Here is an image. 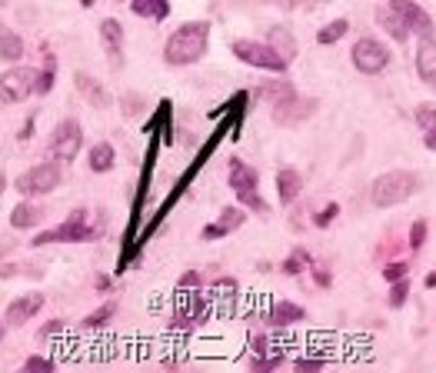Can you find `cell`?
Wrapping results in <instances>:
<instances>
[{
  "mask_svg": "<svg viewBox=\"0 0 436 373\" xmlns=\"http://www.w3.org/2000/svg\"><path fill=\"white\" fill-rule=\"evenodd\" d=\"M207 37H210V23L207 20H193V23H184L177 27L164 47V60L173 64V67H187V64H197L200 57L207 54Z\"/></svg>",
  "mask_w": 436,
  "mask_h": 373,
  "instance_id": "6da1fadb",
  "label": "cell"
},
{
  "mask_svg": "<svg viewBox=\"0 0 436 373\" xmlns=\"http://www.w3.org/2000/svg\"><path fill=\"white\" fill-rule=\"evenodd\" d=\"M97 233H100V227L90 224V210H87V207H77L60 227L37 233V237L30 240V247H47V243H87V240H97Z\"/></svg>",
  "mask_w": 436,
  "mask_h": 373,
  "instance_id": "7a4b0ae2",
  "label": "cell"
},
{
  "mask_svg": "<svg viewBox=\"0 0 436 373\" xmlns=\"http://www.w3.org/2000/svg\"><path fill=\"white\" fill-rule=\"evenodd\" d=\"M417 173H406V170H390L373 180V204L377 207H397L403 200H410L417 193Z\"/></svg>",
  "mask_w": 436,
  "mask_h": 373,
  "instance_id": "3957f363",
  "label": "cell"
},
{
  "mask_svg": "<svg viewBox=\"0 0 436 373\" xmlns=\"http://www.w3.org/2000/svg\"><path fill=\"white\" fill-rule=\"evenodd\" d=\"M60 186V160H43L37 164L34 170H27V173H20L17 177V190L20 193H27V197H43V193H50V190H57Z\"/></svg>",
  "mask_w": 436,
  "mask_h": 373,
  "instance_id": "277c9868",
  "label": "cell"
},
{
  "mask_svg": "<svg viewBox=\"0 0 436 373\" xmlns=\"http://www.w3.org/2000/svg\"><path fill=\"white\" fill-rule=\"evenodd\" d=\"M233 57L244 60V64H250V67H260V70H277V74H284L286 70V60L273 50V44L237 40V44H233Z\"/></svg>",
  "mask_w": 436,
  "mask_h": 373,
  "instance_id": "5b68a950",
  "label": "cell"
},
{
  "mask_svg": "<svg viewBox=\"0 0 436 373\" xmlns=\"http://www.w3.org/2000/svg\"><path fill=\"white\" fill-rule=\"evenodd\" d=\"M37 90V70L34 67H14L0 74V104H23Z\"/></svg>",
  "mask_w": 436,
  "mask_h": 373,
  "instance_id": "8992f818",
  "label": "cell"
},
{
  "mask_svg": "<svg viewBox=\"0 0 436 373\" xmlns=\"http://www.w3.org/2000/svg\"><path fill=\"white\" fill-rule=\"evenodd\" d=\"M230 186L240 197V204H247L250 210H257V213L266 210V204L260 200V193H257V170L247 167L244 160H230Z\"/></svg>",
  "mask_w": 436,
  "mask_h": 373,
  "instance_id": "52a82bcc",
  "label": "cell"
},
{
  "mask_svg": "<svg viewBox=\"0 0 436 373\" xmlns=\"http://www.w3.org/2000/svg\"><path fill=\"white\" fill-rule=\"evenodd\" d=\"M83 147V131H80V124H77L74 117H67V120H60L57 127H54V140H50V153L57 157L60 164L63 160H74L77 153Z\"/></svg>",
  "mask_w": 436,
  "mask_h": 373,
  "instance_id": "ba28073f",
  "label": "cell"
},
{
  "mask_svg": "<svg viewBox=\"0 0 436 373\" xmlns=\"http://www.w3.org/2000/svg\"><path fill=\"white\" fill-rule=\"evenodd\" d=\"M386 64H390V50H386L379 40L363 37V40L353 44V67H357L360 74L373 77V74H379Z\"/></svg>",
  "mask_w": 436,
  "mask_h": 373,
  "instance_id": "9c48e42d",
  "label": "cell"
},
{
  "mask_svg": "<svg viewBox=\"0 0 436 373\" xmlns=\"http://www.w3.org/2000/svg\"><path fill=\"white\" fill-rule=\"evenodd\" d=\"M390 10H393L413 34H419V37H433V20H430V14H426L419 3H413V0H390Z\"/></svg>",
  "mask_w": 436,
  "mask_h": 373,
  "instance_id": "30bf717a",
  "label": "cell"
},
{
  "mask_svg": "<svg viewBox=\"0 0 436 373\" xmlns=\"http://www.w3.org/2000/svg\"><path fill=\"white\" fill-rule=\"evenodd\" d=\"M43 307V294H23V297L7 303V323L10 327H23L27 320H34Z\"/></svg>",
  "mask_w": 436,
  "mask_h": 373,
  "instance_id": "8fae6325",
  "label": "cell"
},
{
  "mask_svg": "<svg viewBox=\"0 0 436 373\" xmlns=\"http://www.w3.org/2000/svg\"><path fill=\"white\" fill-rule=\"evenodd\" d=\"M417 74L423 84H430L436 90V40L423 37L417 47Z\"/></svg>",
  "mask_w": 436,
  "mask_h": 373,
  "instance_id": "7c38bea8",
  "label": "cell"
},
{
  "mask_svg": "<svg viewBox=\"0 0 436 373\" xmlns=\"http://www.w3.org/2000/svg\"><path fill=\"white\" fill-rule=\"evenodd\" d=\"M244 220H247V213H244V210H237V207H227V210H224V213H220V217H217L213 224L204 227V240H217V237H227V233H233V230L244 224Z\"/></svg>",
  "mask_w": 436,
  "mask_h": 373,
  "instance_id": "4fadbf2b",
  "label": "cell"
},
{
  "mask_svg": "<svg viewBox=\"0 0 436 373\" xmlns=\"http://www.w3.org/2000/svg\"><path fill=\"white\" fill-rule=\"evenodd\" d=\"M100 37H103V44H107V50H110V64L114 67H120L123 64V27H120V20L107 17L100 20Z\"/></svg>",
  "mask_w": 436,
  "mask_h": 373,
  "instance_id": "5bb4252c",
  "label": "cell"
},
{
  "mask_svg": "<svg viewBox=\"0 0 436 373\" xmlns=\"http://www.w3.org/2000/svg\"><path fill=\"white\" fill-rule=\"evenodd\" d=\"M300 190H304V177H300V170L284 167L280 173H277V193H280V204H293V200L300 197Z\"/></svg>",
  "mask_w": 436,
  "mask_h": 373,
  "instance_id": "9a60e30c",
  "label": "cell"
},
{
  "mask_svg": "<svg viewBox=\"0 0 436 373\" xmlns=\"http://www.w3.org/2000/svg\"><path fill=\"white\" fill-rule=\"evenodd\" d=\"M74 84H77V90L83 93L94 107H110V93L100 87V80H94L90 74H83V70H77L74 74Z\"/></svg>",
  "mask_w": 436,
  "mask_h": 373,
  "instance_id": "2e32d148",
  "label": "cell"
},
{
  "mask_svg": "<svg viewBox=\"0 0 436 373\" xmlns=\"http://www.w3.org/2000/svg\"><path fill=\"white\" fill-rule=\"evenodd\" d=\"M87 164H90V170L94 173H107V170H114V164H117V150H114V144H94L90 147V153H87Z\"/></svg>",
  "mask_w": 436,
  "mask_h": 373,
  "instance_id": "e0dca14e",
  "label": "cell"
},
{
  "mask_svg": "<svg viewBox=\"0 0 436 373\" xmlns=\"http://www.w3.org/2000/svg\"><path fill=\"white\" fill-rule=\"evenodd\" d=\"M304 320V307L300 303H290V300H280L270 307V323L273 327H290V323H300Z\"/></svg>",
  "mask_w": 436,
  "mask_h": 373,
  "instance_id": "ac0fdd59",
  "label": "cell"
},
{
  "mask_svg": "<svg viewBox=\"0 0 436 373\" xmlns=\"http://www.w3.org/2000/svg\"><path fill=\"white\" fill-rule=\"evenodd\" d=\"M130 10L137 17H147V20H167L170 0H130Z\"/></svg>",
  "mask_w": 436,
  "mask_h": 373,
  "instance_id": "d6986e66",
  "label": "cell"
},
{
  "mask_svg": "<svg viewBox=\"0 0 436 373\" xmlns=\"http://www.w3.org/2000/svg\"><path fill=\"white\" fill-rule=\"evenodd\" d=\"M20 57H23V40H20L14 30L0 27V60H3V64H17Z\"/></svg>",
  "mask_w": 436,
  "mask_h": 373,
  "instance_id": "ffe728a7",
  "label": "cell"
},
{
  "mask_svg": "<svg viewBox=\"0 0 436 373\" xmlns=\"http://www.w3.org/2000/svg\"><path fill=\"white\" fill-rule=\"evenodd\" d=\"M40 213H43V210H40L37 204H30V200H20V204L14 207V213H10V224L17 227V230H30V227L40 220Z\"/></svg>",
  "mask_w": 436,
  "mask_h": 373,
  "instance_id": "44dd1931",
  "label": "cell"
},
{
  "mask_svg": "<svg viewBox=\"0 0 436 373\" xmlns=\"http://www.w3.org/2000/svg\"><path fill=\"white\" fill-rule=\"evenodd\" d=\"M114 314H117V300H110V303H103V307H97L94 314H87V317H83V323H80V327H83V330H100V327H103L107 320H114Z\"/></svg>",
  "mask_w": 436,
  "mask_h": 373,
  "instance_id": "7402d4cb",
  "label": "cell"
},
{
  "mask_svg": "<svg viewBox=\"0 0 436 373\" xmlns=\"http://www.w3.org/2000/svg\"><path fill=\"white\" fill-rule=\"evenodd\" d=\"M377 20L386 27V30H390V37H397V40L410 37V27H406V23H403V20H399L393 10H377Z\"/></svg>",
  "mask_w": 436,
  "mask_h": 373,
  "instance_id": "603a6c76",
  "label": "cell"
},
{
  "mask_svg": "<svg viewBox=\"0 0 436 373\" xmlns=\"http://www.w3.org/2000/svg\"><path fill=\"white\" fill-rule=\"evenodd\" d=\"M257 93H260L264 100H270V107H277L280 100H286V97H293V87H290L286 80H277V84H264V87H260Z\"/></svg>",
  "mask_w": 436,
  "mask_h": 373,
  "instance_id": "cb8c5ba5",
  "label": "cell"
},
{
  "mask_svg": "<svg viewBox=\"0 0 436 373\" xmlns=\"http://www.w3.org/2000/svg\"><path fill=\"white\" fill-rule=\"evenodd\" d=\"M54 77H57V60H54V54H47L43 70H37V90L34 93H50L54 90Z\"/></svg>",
  "mask_w": 436,
  "mask_h": 373,
  "instance_id": "d4e9b609",
  "label": "cell"
},
{
  "mask_svg": "<svg viewBox=\"0 0 436 373\" xmlns=\"http://www.w3.org/2000/svg\"><path fill=\"white\" fill-rule=\"evenodd\" d=\"M270 44H273V50L290 64V57H293V37L286 34L284 27H273V30H270Z\"/></svg>",
  "mask_w": 436,
  "mask_h": 373,
  "instance_id": "484cf974",
  "label": "cell"
},
{
  "mask_svg": "<svg viewBox=\"0 0 436 373\" xmlns=\"http://www.w3.org/2000/svg\"><path fill=\"white\" fill-rule=\"evenodd\" d=\"M346 30H350V20L340 17V20H333V23H326L320 34H317V40H320V44H337V40H340Z\"/></svg>",
  "mask_w": 436,
  "mask_h": 373,
  "instance_id": "4316f807",
  "label": "cell"
},
{
  "mask_svg": "<svg viewBox=\"0 0 436 373\" xmlns=\"http://www.w3.org/2000/svg\"><path fill=\"white\" fill-rule=\"evenodd\" d=\"M210 297H213V300H227V303H233V297H237V280H233V277L217 280V283L210 287Z\"/></svg>",
  "mask_w": 436,
  "mask_h": 373,
  "instance_id": "83f0119b",
  "label": "cell"
},
{
  "mask_svg": "<svg viewBox=\"0 0 436 373\" xmlns=\"http://www.w3.org/2000/svg\"><path fill=\"white\" fill-rule=\"evenodd\" d=\"M417 124L423 127V133H436V107L433 104H419L417 107Z\"/></svg>",
  "mask_w": 436,
  "mask_h": 373,
  "instance_id": "f1b7e54d",
  "label": "cell"
},
{
  "mask_svg": "<svg viewBox=\"0 0 436 373\" xmlns=\"http://www.w3.org/2000/svg\"><path fill=\"white\" fill-rule=\"evenodd\" d=\"M306 267H310V257H306V250H297V254H290V257H286V263H284V270H286V274H293V277H297V274H304Z\"/></svg>",
  "mask_w": 436,
  "mask_h": 373,
  "instance_id": "f546056e",
  "label": "cell"
},
{
  "mask_svg": "<svg viewBox=\"0 0 436 373\" xmlns=\"http://www.w3.org/2000/svg\"><path fill=\"white\" fill-rule=\"evenodd\" d=\"M410 294V283L406 280H393V290H390V307H403Z\"/></svg>",
  "mask_w": 436,
  "mask_h": 373,
  "instance_id": "4dcf8cb0",
  "label": "cell"
},
{
  "mask_svg": "<svg viewBox=\"0 0 436 373\" xmlns=\"http://www.w3.org/2000/svg\"><path fill=\"white\" fill-rule=\"evenodd\" d=\"M23 370H54V360H47V356H27L23 360Z\"/></svg>",
  "mask_w": 436,
  "mask_h": 373,
  "instance_id": "1f68e13d",
  "label": "cell"
},
{
  "mask_svg": "<svg viewBox=\"0 0 436 373\" xmlns=\"http://www.w3.org/2000/svg\"><path fill=\"white\" fill-rule=\"evenodd\" d=\"M423 240H426V220H417V224H413V230H410V247H413V250H419V247H423Z\"/></svg>",
  "mask_w": 436,
  "mask_h": 373,
  "instance_id": "d6a6232c",
  "label": "cell"
},
{
  "mask_svg": "<svg viewBox=\"0 0 436 373\" xmlns=\"http://www.w3.org/2000/svg\"><path fill=\"white\" fill-rule=\"evenodd\" d=\"M337 213H340V207H337V204H330L326 210H320V213H317V227L333 224V217H337Z\"/></svg>",
  "mask_w": 436,
  "mask_h": 373,
  "instance_id": "836d02e7",
  "label": "cell"
},
{
  "mask_svg": "<svg viewBox=\"0 0 436 373\" xmlns=\"http://www.w3.org/2000/svg\"><path fill=\"white\" fill-rule=\"evenodd\" d=\"M383 277L390 280V283H393V280H403L406 277V263H390V267L383 270Z\"/></svg>",
  "mask_w": 436,
  "mask_h": 373,
  "instance_id": "e575fe53",
  "label": "cell"
},
{
  "mask_svg": "<svg viewBox=\"0 0 436 373\" xmlns=\"http://www.w3.org/2000/svg\"><path fill=\"white\" fill-rule=\"evenodd\" d=\"M177 287H180V290H190V287L197 290V287H200V274H197V270H187V274L180 277V283H177Z\"/></svg>",
  "mask_w": 436,
  "mask_h": 373,
  "instance_id": "d590c367",
  "label": "cell"
},
{
  "mask_svg": "<svg viewBox=\"0 0 436 373\" xmlns=\"http://www.w3.org/2000/svg\"><path fill=\"white\" fill-rule=\"evenodd\" d=\"M54 334H63V320H50V323L40 327V340H47V336H54Z\"/></svg>",
  "mask_w": 436,
  "mask_h": 373,
  "instance_id": "8d00e7d4",
  "label": "cell"
},
{
  "mask_svg": "<svg viewBox=\"0 0 436 373\" xmlns=\"http://www.w3.org/2000/svg\"><path fill=\"white\" fill-rule=\"evenodd\" d=\"M280 360H284L280 354L266 356V360H253V370H273V367H280Z\"/></svg>",
  "mask_w": 436,
  "mask_h": 373,
  "instance_id": "74e56055",
  "label": "cell"
},
{
  "mask_svg": "<svg viewBox=\"0 0 436 373\" xmlns=\"http://www.w3.org/2000/svg\"><path fill=\"white\" fill-rule=\"evenodd\" d=\"M34 127H37V120H34V117H27V120H23V127H20V133H17V140H30V137H34Z\"/></svg>",
  "mask_w": 436,
  "mask_h": 373,
  "instance_id": "f35d334b",
  "label": "cell"
},
{
  "mask_svg": "<svg viewBox=\"0 0 436 373\" xmlns=\"http://www.w3.org/2000/svg\"><path fill=\"white\" fill-rule=\"evenodd\" d=\"M323 360H297V370H320Z\"/></svg>",
  "mask_w": 436,
  "mask_h": 373,
  "instance_id": "ab89813d",
  "label": "cell"
},
{
  "mask_svg": "<svg viewBox=\"0 0 436 373\" xmlns=\"http://www.w3.org/2000/svg\"><path fill=\"white\" fill-rule=\"evenodd\" d=\"M123 104H127V107H123L127 113H137V97H123Z\"/></svg>",
  "mask_w": 436,
  "mask_h": 373,
  "instance_id": "60d3db41",
  "label": "cell"
},
{
  "mask_svg": "<svg viewBox=\"0 0 436 373\" xmlns=\"http://www.w3.org/2000/svg\"><path fill=\"white\" fill-rule=\"evenodd\" d=\"M317 283H320V287H330V274H323V270H317Z\"/></svg>",
  "mask_w": 436,
  "mask_h": 373,
  "instance_id": "b9f144b4",
  "label": "cell"
},
{
  "mask_svg": "<svg viewBox=\"0 0 436 373\" xmlns=\"http://www.w3.org/2000/svg\"><path fill=\"white\" fill-rule=\"evenodd\" d=\"M423 144H426L430 150H436V133H426V137H423Z\"/></svg>",
  "mask_w": 436,
  "mask_h": 373,
  "instance_id": "7bdbcfd3",
  "label": "cell"
},
{
  "mask_svg": "<svg viewBox=\"0 0 436 373\" xmlns=\"http://www.w3.org/2000/svg\"><path fill=\"white\" fill-rule=\"evenodd\" d=\"M110 287V277H97V290H107Z\"/></svg>",
  "mask_w": 436,
  "mask_h": 373,
  "instance_id": "ee69618b",
  "label": "cell"
},
{
  "mask_svg": "<svg viewBox=\"0 0 436 373\" xmlns=\"http://www.w3.org/2000/svg\"><path fill=\"white\" fill-rule=\"evenodd\" d=\"M426 287H430V290L436 287V274H426Z\"/></svg>",
  "mask_w": 436,
  "mask_h": 373,
  "instance_id": "f6af8a7d",
  "label": "cell"
},
{
  "mask_svg": "<svg viewBox=\"0 0 436 373\" xmlns=\"http://www.w3.org/2000/svg\"><path fill=\"white\" fill-rule=\"evenodd\" d=\"M7 250H10V240H0V257H3Z\"/></svg>",
  "mask_w": 436,
  "mask_h": 373,
  "instance_id": "bcb514c9",
  "label": "cell"
},
{
  "mask_svg": "<svg viewBox=\"0 0 436 373\" xmlns=\"http://www.w3.org/2000/svg\"><path fill=\"white\" fill-rule=\"evenodd\" d=\"M3 190H7V177L0 173V193H3Z\"/></svg>",
  "mask_w": 436,
  "mask_h": 373,
  "instance_id": "7dc6e473",
  "label": "cell"
},
{
  "mask_svg": "<svg viewBox=\"0 0 436 373\" xmlns=\"http://www.w3.org/2000/svg\"><path fill=\"white\" fill-rule=\"evenodd\" d=\"M80 3H83V7H94L97 0H80Z\"/></svg>",
  "mask_w": 436,
  "mask_h": 373,
  "instance_id": "c3c4849f",
  "label": "cell"
},
{
  "mask_svg": "<svg viewBox=\"0 0 436 373\" xmlns=\"http://www.w3.org/2000/svg\"><path fill=\"white\" fill-rule=\"evenodd\" d=\"M0 340H3V323H0Z\"/></svg>",
  "mask_w": 436,
  "mask_h": 373,
  "instance_id": "681fc988",
  "label": "cell"
}]
</instances>
